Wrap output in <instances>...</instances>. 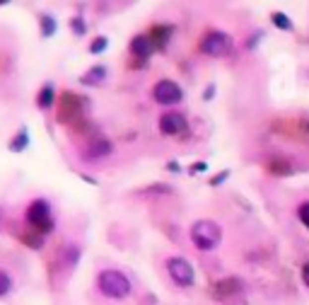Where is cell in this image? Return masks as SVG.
Instances as JSON below:
<instances>
[{
	"label": "cell",
	"instance_id": "cell-1",
	"mask_svg": "<svg viewBox=\"0 0 309 305\" xmlns=\"http://www.w3.org/2000/svg\"><path fill=\"white\" fill-rule=\"evenodd\" d=\"M97 286L102 291V296L114 298V301H121V298L130 296V279H128L126 274L116 271V269L102 271L99 279H97Z\"/></svg>",
	"mask_w": 309,
	"mask_h": 305
},
{
	"label": "cell",
	"instance_id": "cell-2",
	"mask_svg": "<svg viewBox=\"0 0 309 305\" xmlns=\"http://www.w3.org/2000/svg\"><path fill=\"white\" fill-rule=\"evenodd\" d=\"M220 240H222V228H220L215 221L203 218V221H196V223H193V228H191V242H193L200 252L215 249L220 245Z\"/></svg>",
	"mask_w": 309,
	"mask_h": 305
},
{
	"label": "cell",
	"instance_id": "cell-3",
	"mask_svg": "<svg viewBox=\"0 0 309 305\" xmlns=\"http://www.w3.org/2000/svg\"><path fill=\"white\" fill-rule=\"evenodd\" d=\"M27 223L32 226V228H37L39 232H49V230L54 228V213H51V206H49V201H44V199H34L29 206H27Z\"/></svg>",
	"mask_w": 309,
	"mask_h": 305
},
{
	"label": "cell",
	"instance_id": "cell-4",
	"mask_svg": "<svg viewBox=\"0 0 309 305\" xmlns=\"http://www.w3.org/2000/svg\"><path fill=\"white\" fill-rule=\"evenodd\" d=\"M200 51L205 56H225L232 51V37L220 32V29H213L200 39Z\"/></svg>",
	"mask_w": 309,
	"mask_h": 305
},
{
	"label": "cell",
	"instance_id": "cell-5",
	"mask_svg": "<svg viewBox=\"0 0 309 305\" xmlns=\"http://www.w3.org/2000/svg\"><path fill=\"white\" fill-rule=\"evenodd\" d=\"M167 271H169V276H172V281L174 284H179V286H193V281H196V271L193 267L184 259V257H172V259H167Z\"/></svg>",
	"mask_w": 309,
	"mask_h": 305
},
{
	"label": "cell",
	"instance_id": "cell-6",
	"mask_svg": "<svg viewBox=\"0 0 309 305\" xmlns=\"http://www.w3.org/2000/svg\"><path fill=\"white\" fill-rule=\"evenodd\" d=\"M152 97H155V102H160V104H179L184 99V90L179 87V82L164 77V80H160V82L152 87Z\"/></svg>",
	"mask_w": 309,
	"mask_h": 305
},
{
	"label": "cell",
	"instance_id": "cell-7",
	"mask_svg": "<svg viewBox=\"0 0 309 305\" xmlns=\"http://www.w3.org/2000/svg\"><path fill=\"white\" fill-rule=\"evenodd\" d=\"M244 291V284L235 279V276H227V279H220L215 286L210 288V293H213V298H218V301H230V298H235Z\"/></svg>",
	"mask_w": 309,
	"mask_h": 305
},
{
	"label": "cell",
	"instance_id": "cell-8",
	"mask_svg": "<svg viewBox=\"0 0 309 305\" xmlns=\"http://www.w3.org/2000/svg\"><path fill=\"white\" fill-rule=\"evenodd\" d=\"M160 131L164 136H182L186 131V116L182 112H164L160 116Z\"/></svg>",
	"mask_w": 309,
	"mask_h": 305
},
{
	"label": "cell",
	"instance_id": "cell-9",
	"mask_svg": "<svg viewBox=\"0 0 309 305\" xmlns=\"http://www.w3.org/2000/svg\"><path fill=\"white\" fill-rule=\"evenodd\" d=\"M111 143L109 138H104V136H92L90 141H87V146H85V151H82V155H85V160H99V157H107V155H111Z\"/></svg>",
	"mask_w": 309,
	"mask_h": 305
},
{
	"label": "cell",
	"instance_id": "cell-10",
	"mask_svg": "<svg viewBox=\"0 0 309 305\" xmlns=\"http://www.w3.org/2000/svg\"><path fill=\"white\" fill-rule=\"evenodd\" d=\"M130 51H133L135 56L147 58L155 51V44H152V39L147 37V34H138V37H133V41H130Z\"/></svg>",
	"mask_w": 309,
	"mask_h": 305
},
{
	"label": "cell",
	"instance_id": "cell-11",
	"mask_svg": "<svg viewBox=\"0 0 309 305\" xmlns=\"http://www.w3.org/2000/svg\"><path fill=\"white\" fill-rule=\"evenodd\" d=\"M65 99H63V104H68V109H63L61 112V121H70V119H77L80 116V99L82 97H75L70 92H65Z\"/></svg>",
	"mask_w": 309,
	"mask_h": 305
},
{
	"label": "cell",
	"instance_id": "cell-12",
	"mask_svg": "<svg viewBox=\"0 0 309 305\" xmlns=\"http://www.w3.org/2000/svg\"><path fill=\"white\" fill-rule=\"evenodd\" d=\"M54 85H44L41 90H39V95H37V104L41 107V109H49L51 104H54Z\"/></svg>",
	"mask_w": 309,
	"mask_h": 305
},
{
	"label": "cell",
	"instance_id": "cell-13",
	"mask_svg": "<svg viewBox=\"0 0 309 305\" xmlns=\"http://www.w3.org/2000/svg\"><path fill=\"white\" fill-rule=\"evenodd\" d=\"M169 34H172V27H155V29H152V34H150L152 44H155V49H157V46H167Z\"/></svg>",
	"mask_w": 309,
	"mask_h": 305
},
{
	"label": "cell",
	"instance_id": "cell-14",
	"mask_svg": "<svg viewBox=\"0 0 309 305\" xmlns=\"http://www.w3.org/2000/svg\"><path fill=\"white\" fill-rule=\"evenodd\" d=\"M104 76H107V71L99 66V68H92L90 73H85V76H82V82H85V85H99V82L104 80Z\"/></svg>",
	"mask_w": 309,
	"mask_h": 305
},
{
	"label": "cell",
	"instance_id": "cell-15",
	"mask_svg": "<svg viewBox=\"0 0 309 305\" xmlns=\"http://www.w3.org/2000/svg\"><path fill=\"white\" fill-rule=\"evenodd\" d=\"M271 19H273V24H275L278 29H285V32H290L292 29V22H290V17H288L285 12H273Z\"/></svg>",
	"mask_w": 309,
	"mask_h": 305
},
{
	"label": "cell",
	"instance_id": "cell-16",
	"mask_svg": "<svg viewBox=\"0 0 309 305\" xmlns=\"http://www.w3.org/2000/svg\"><path fill=\"white\" fill-rule=\"evenodd\" d=\"M10 288H12V279H10V274H7L5 269H0V298L7 296Z\"/></svg>",
	"mask_w": 309,
	"mask_h": 305
},
{
	"label": "cell",
	"instance_id": "cell-17",
	"mask_svg": "<svg viewBox=\"0 0 309 305\" xmlns=\"http://www.w3.org/2000/svg\"><path fill=\"white\" fill-rule=\"evenodd\" d=\"M27 148V131H22V134L15 136V141L10 143V151H24Z\"/></svg>",
	"mask_w": 309,
	"mask_h": 305
},
{
	"label": "cell",
	"instance_id": "cell-18",
	"mask_svg": "<svg viewBox=\"0 0 309 305\" xmlns=\"http://www.w3.org/2000/svg\"><path fill=\"white\" fill-rule=\"evenodd\" d=\"M104 49H107V37H97L94 41H92V46H90L92 54H102Z\"/></svg>",
	"mask_w": 309,
	"mask_h": 305
},
{
	"label": "cell",
	"instance_id": "cell-19",
	"mask_svg": "<svg viewBox=\"0 0 309 305\" xmlns=\"http://www.w3.org/2000/svg\"><path fill=\"white\" fill-rule=\"evenodd\" d=\"M297 216H300V221L305 223L309 228V201H305V204H300V209H297Z\"/></svg>",
	"mask_w": 309,
	"mask_h": 305
},
{
	"label": "cell",
	"instance_id": "cell-20",
	"mask_svg": "<svg viewBox=\"0 0 309 305\" xmlns=\"http://www.w3.org/2000/svg\"><path fill=\"white\" fill-rule=\"evenodd\" d=\"M41 27H44V34H46V37H51V34H54V29H56L54 19L49 17V15H44V17H41Z\"/></svg>",
	"mask_w": 309,
	"mask_h": 305
},
{
	"label": "cell",
	"instance_id": "cell-21",
	"mask_svg": "<svg viewBox=\"0 0 309 305\" xmlns=\"http://www.w3.org/2000/svg\"><path fill=\"white\" fill-rule=\"evenodd\" d=\"M302 281H305V286L309 288V262L302 267Z\"/></svg>",
	"mask_w": 309,
	"mask_h": 305
},
{
	"label": "cell",
	"instance_id": "cell-22",
	"mask_svg": "<svg viewBox=\"0 0 309 305\" xmlns=\"http://www.w3.org/2000/svg\"><path fill=\"white\" fill-rule=\"evenodd\" d=\"M73 29H75V32H80V34L85 32V24H82V19H73Z\"/></svg>",
	"mask_w": 309,
	"mask_h": 305
},
{
	"label": "cell",
	"instance_id": "cell-23",
	"mask_svg": "<svg viewBox=\"0 0 309 305\" xmlns=\"http://www.w3.org/2000/svg\"><path fill=\"white\" fill-rule=\"evenodd\" d=\"M227 174H230V172H220L215 179H210V184H220V182H225V177H227Z\"/></svg>",
	"mask_w": 309,
	"mask_h": 305
}]
</instances>
